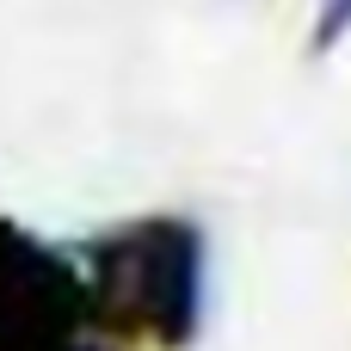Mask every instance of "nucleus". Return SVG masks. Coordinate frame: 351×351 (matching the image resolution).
I'll use <instances>...</instances> for the list:
<instances>
[{
    "label": "nucleus",
    "instance_id": "2",
    "mask_svg": "<svg viewBox=\"0 0 351 351\" xmlns=\"http://www.w3.org/2000/svg\"><path fill=\"white\" fill-rule=\"evenodd\" d=\"M86 327L74 253L0 222V351H56Z\"/></svg>",
    "mask_w": 351,
    "mask_h": 351
},
{
    "label": "nucleus",
    "instance_id": "4",
    "mask_svg": "<svg viewBox=\"0 0 351 351\" xmlns=\"http://www.w3.org/2000/svg\"><path fill=\"white\" fill-rule=\"evenodd\" d=\"M56 351H130V346H117L111 333H99V327H80V333H68Z\"/></svg>",
    "mask_w": 351,
    "mask_h": 351
},
{
    "label": "nucleus",
    "instance_id": "1",
    "mask_svg": "<svg viewBox=\"0 0 351 351\" xmlns=\"http://www.w3.org/2000/svg\"><path fill=\"white\" fill-rule=\"evenodd\" d=\"M86 327L117 346L191 351L204 333V228L191 216H130L74 247Z\"/></svg>",
    "mask_w": 351,
    "mask_h": 351
},
{
    "label": "nucleus",
    "instance_id": "3",
    "mask_svg": "<svg viewBox=\"0 0 351 351\" xmlns=\"http://www.w3.org/2000/svg\"><path fill=\"white\" fill-rule=\"evenodd\" d=\"M346 37H351V0H321L315 25H308V49L327 56V49H339Z\"/></svg>",
    "mask_w": 351,
    "mask_h": 351
}]
</instances>
